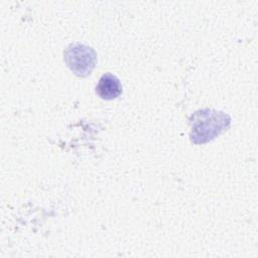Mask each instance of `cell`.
<instances>
[{"instance_id": "6da1fadb", "label": "cell", "mask_w": 258, "mask_h": 258, "mask_svg": "<svg viewBox=\"0 0 258 258\" xmlns=\"http://www.w3.org/2000/svg\"><path fill=\"white\" fill-rule=\"evenodd\" d=\"M190 141L196 144L209 142L227 130L231 124L228 114L214 109H203L189 117Z\"/></svg>"}, {"instance_id": "7a4b0ae2", "label": "cell", "mask_w": 258, "mask_h": 258, "mask_svg": "<svg viewBox=\"0 0 258 258\" xmlns=\"http://www.w3.org/2000/svg\"><path fill=\"white\" fill-rule=\"evenodd\" d=\"M63 59L74 74L79 77H87L96 66L97 53L91 46L76 42L66 48Z\"/></svg>"}, {"instance_id": "3957f363", "label": "cell", "mask_w": 258, "mask_h": 258, "mask_svg": "<svg viewBox=\"0 0 258 258\" xmlns=\"http://www.w3.org/2000/svg\"><path fill=\"white\" fill-rule=\"evenodd\" d=\"M96 92L104 100H113L121 95L122 85L116 76L107 73L100 78L96 86Z\"/></svg>"}]
</instances>
